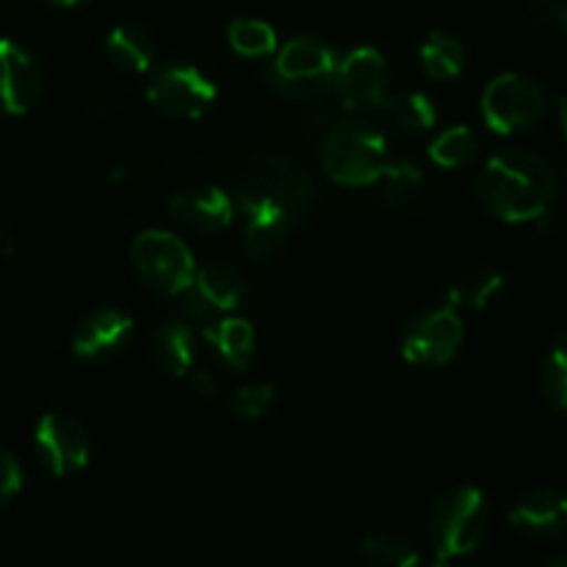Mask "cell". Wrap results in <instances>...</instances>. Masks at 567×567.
I'll return each mask as SVG.
<instances>
[{
  "instance_id": "1",
  "label": "cell",
  "mask_w": 567,
  "mask_h": 567,
  "mask_svg": "<svg viewBox=\"0 0 567 567\" xmlns=\"http://www.w3.org/2000/svg\"><path fill=\"white\" fill-rule=\"evenodd\" d=\"M557 194V175L532 150H504L493 155L476 181L482 208L507 225H526L548 214Z\"/></svg>"
},
{
  "instance_id": "2",
  "label": "cell",
  "mask_w": 567,
  "mask_h": 567,
  "mask_svg": "<svg viewBox=\"0 0 567 567\" xmlns=\"http://www.w3.org/2000/svg\"><path fill=\"white\" fill-rule=\"evenodd\" d=\"M236 197L244 216H269L293 230L310 216L319 188L291 155L260 150L238 164Z\"/></svg>"
},
{
  "instance_id": "3",
  "label": "cell",
  "mask_w": 567,
  "mask_h": 567,
  "mask_svg": "<svg viewBox=\"0 0 567 567\" xmlns=\"http://www.w3.org/2000/svg\"><path fill=\"white\" fill-rule=\"evenodd\" d=\"M487 524H491V507L476 487H454L437 498L426 524L435 546V563L452 565L454 557L474 554L485 540Z\"/></svg>"
},
{
  "instance_id": "4",
  "label": "cell",
  "mask_w": 567,
  "mask_h": 567,
  "mask_svg": "<svg viewBox=\"0 0 567 567\" xmlns=\"http://www.w3.org/2000/svg\"><path fill=\"white\" fill-rule=\"evenodd\" d=\"M385 164V136L365 122H343L330 127L321 142V166L341 186H371Z\"/></svg>"
},
{
  "instance_id": "5",
  "label": "cell",
  "mask_w": 567,
  "mask_h": 567,
  "mask_svg": "<svg viewBox=\"0 0 567 567\" xmlns=\"http://www.w3.org/2000/svg\"><path fill=\"white\" fill-rule=\"evenodd\" d=\"M338 61L336 53L324 42L310 37L291 39L280 53L275 55V64L269 66V83L275 92L288 100H313L324 94L336 83Z\"/></svg>"
},
{
  "instance_id": "6",
  "label": "cell",
  "mask_w": 567,
  "mask_h": 567,
  "mask_svg": "<svg viewBox=\"0 0 567 567\" xmlns=\"http://www.w3.org/2000/svg\"><path fill=\"white\" fill-rule=\"evenodd\" d=\"M546 105L548 97L543 83L520 72L493 78L482 94V116L487 127L502 136L535 127L546 114Z\"/></svg>"
},
{
  "instance_id": "7",
  "label": "cell",
  "mask_w": 567,
  "mask_h": 567,
  "mask_svg": "<svg viewBox=\"0 0 567 567\" xmlns=\"http://www.w3.org/2000/svg\"><path fill=\"white\" fill-rule=\"evenodd\" d=\"M133 264L150 288L172 297H181L197 275L192 249L164 230H147L133 241Z\"/></svg>"
},
{
  "instance_id": "8",
  "label": "cell",
  "mask_w": 567,
  "mask_h": 567,
  "mask_svg": "<svg viewBox=\"0 0 567 567\" xmlns=\"http://www.w3.org/2000/svg\"><path fill=\"white\" fill-rule=\"evenodd\" d=\"M463 343V321L457 310L443 305L415 313L402 330V354L413 365H443Z\"/></svg>"
},
{
  "instance_id": "9",
  "label": "cell",
  "mask_w": 567,
  "mask_h": 567,
  "mask_svg": "<svg viewBox=\"0 0 567 567\" xmlns=\"http://www.w3.org/2000/svg\"><path fill=\"white\" fill-rule=\"evenodd\" d=\"M147 97L161 114L175 120H199L214 105L216 86L197 66L166 64L150 81Z\"/></svg>"
},
{
  "instance_id": "10",
  "label": "cell",
  "mask_w": 567,
  "mask_h": 567,
  "mask_svg": "<svg viewBox=\"0 0 567 567\" xmlns=\"http://www.w3.org/2000/svg\"><path fill=\"white\" fill-rule=\"evenodd\" d=\"M388 64L380 50L358 48L338 64L336 86L343 105L352 111H371L385 103Z\"/></svg>"
},
{
  "instance_id": "11",
  "label": "cell",
  "mask_w": 567,
  "mask_h": 567,
  "mask_svg": "<svg viewBox=\"0 0 567 567\" xmlns=\"http://www.w3.org/2000/svg\"><path fill=\"white\" fill-rule=\"evenodd\" d=\"M37 449L53 476H70L89 463L86 430L70 415H44L37 426Z\"/></svg>"
},
{
  "instance_id": "12",
  "label": "cell",
  "mask_w": 567,
  "mask_h": 567,
  "mask_svg": "<svg viewBox=\"0 0 567 567\" xmlns=\"http://www.w3.org/2000/svg\"><path fill=\"white\" fill-rule=\"evenodd\" d=\"M42 92V72L28 50L0 39V111L25 114Z\"/></svg>"
},
{
  "instance_id": "13",
  "label": "cell",
  "mask_w": 567,
  "mask_h": 567,
  "mask_svg": "<svg viewBox=\"0 0 567 567\" xmlns=\"http://www.w3.org/2000/svg\"><path fill=\"white\" fill-rule=\"evenodd\" d=\"M509 524L520 535L537 537V540H554L567 532V493L557 487H540L518 502L509 509Z\"/></svg>"
},
{
  "instance_id": "14",
  "label": "cell",
  "mask_w": 567,
  "mask_h": 567,
  "mask_svg": "<svg viewBox=\"0 0 567 567\" xmlns=\"http://www.w3.org/2000/svg\"><path fill=\"white\" fill-rule=\"evenodd\" d=\"M131 316L116 308H100L83 316V321L75 330V338H72V349L83 360L111 358V354H116L131 341Z\"/></svg>"
},
{
  "instance_id": "15",
  "label": "cell",
  "mask_w": 567,
  "mask_h": 567,
  "mask_svg": "<svg viewBox=\"0 0 567 567\" xmlns=\"http://www.w3.org/2000/svg\"><path fill=\"white\" fill-rule=\"evenodd\" d=\"M172 216L188 230L219 233L233 221V199L221 188H192L169 203Z\"/></svg>"
},
{
  "instance_id": "16",
  "label": "cell",
  "mask_w": 567,
  "mask_h": 567,
  "mask_svg": "<svg viewBox=\"0 0 567 567\" xmlns=\"http://www.w3.org/2000/svg\"><path fill=\"white\" fill-rule=\"evenodd\" d=\"M194 291L221 316L236 310L247 297V280L238 269L227 264H210L194 275Z\"/></svg>"
},
{
  "instance_id": "17",
  "label": "cell",
  "mask_w": 567,
  "mask_h": 567,
  "mask_svg": "<svg viewBox=\"0 0 567 567\" xmlns=\"http://www.w3.org/2000/svg\"><path fill=\"white\" fill-rule=\"evenodd\" d=\"M205 338L210 341V347L216 349L221 360H225L230 369H249L255 360V330L247 319H236V316H221L214 327L205 330Z\"/></svg>"
},
{
  "instance_id": "18",
  "label": "cell",
  "mask_w": 567,
  "mask_h": 567,
  "mask_svg": "<svg viewBox=\"0 0 567 567\" xmlns=\"http://www.w3.org/2000/svg\"><path fill=\"white\" fill-rule=\"evenodd\" d=\"M369 188L371 197L385 208H404L424 192V172L410 161H396V164H385V169L374 177Z\"/></svg>"
},
{
  "instance_id": "19",
  "label": "cell",
  "mask_w": 567,
  "mask_h": 567,
  "mask_svg": "<svg viewBox=\"0 0 567 567\" xmlns=\"http://www.w3.org/2000/svg\"><path fill=\"white\" fill-rule=\"evenodd\" d=\"M105 53L111 55L120 70L142 75L155 61V42L138 25H116L105 39Z\"/></svg>"
},
{
  "instance_id": "20",
  "label": "cell",
  "mask_w": 567,
  "mask_h": 567,
  "mask_svg": "<svg viewBox=\"0 0 567 567\" xmlns=\"http://www.w3.org/2000/svg\"><path fill=\"white\" fill-rule=\"evenodd\" d=\"M155 358L169 374H188L197 360V338L183 321H164L155 332Z\"/></svg>"
},
{
  "instance_id": "21",
  "label": "cell",
  "mask_w": 567,
  "mask_h": 567,
  "mask_svg": "<svg viewBox=\"0 0 567 567\" xmlns=\"http://www.w3.org/2000/svg\"><path fill=\"white\" fill-rule=\"evenodd\" d=\"M504 277L498 269H491V266H474V269L463 271L457 277V282H452L449 288V308H471L480 310L487 308L493 299L502 293Z\"/></svg>"
},
{
  "instance_id": "22",
  "label": "cell",
  "mask_w": 567,
  "mask_h": 567,
  "mask_svg": "<svg viewBox=\"0 0 567 567\" xmlns=\"http://www.w3.org/2000/svg\"><path fill=\"white\" fill-rule=\"evenodd\" d=\"M360 559L369 567H419L421 554L413 540L396 532H377L360 543Z\"/></svg>"
},
{
  "instance_id": "23",
  "label": "cell",
  "mask_w": 567,
  "mask_h": 567,
  "mask_svg": "<svg viewBox=\"0 0 567 567\" xmlns=\"http://www.w3.org/2000/svg\"><path fill=\"white\" fill-rule=\"evenodd\" d=\"M421 64L435 81H452L465 66V48L443 31H432L421 44Z\"/></svg>"
},
{
  "instance_id": "24",
  "label": "cell",
  "mask_w": 567,
  "mask_h": 567,
  "mask_svg": "<svg viewBox=\"0 0 567 567\" xmlns=\"http://www.w3.org/2000/svg\"><path fill=\"white\" fill-rule=\"evenodd\" d=\"M380 109H385L388 120L402 131H430L437 122V105L424 92L399 94V97L385 100Z\"/></svg>"
},
{
  "instance_id": "25",
  "label": "cell",
  "mask_w": 567,
  "mask_h": 567,
  "mask_svg": "<svg viewBox=\"0 0 567 567\" xmlns=\"http://www.w3.org/2000/svg\"><path fill=\"white\" fill-rule=\"evenodd\" d=\"M288 233H291V227L269 219V216H247V221H244V247H247L249 258L271 260L282 252Z\"/></svg>"
},
{
  "instance_id": "26",
  "label": "cell",
  "mask_w": 567,
  "mask_h": 567,
  "mask_svg": "<svg viewBox=\"0 0 567 567\" xmlns=\"http://www.w3.org/2000/svg\"><path fill=\"white\" fill-rule=\"evenodd\" d=\"M480 153V138L471 127L454 125L449 131H443L441 136L432 142L430 155L437 166L443 169H460V166H468L471 161Z\"/></svg>"
},
{
  "instance_id": "27",
  "label": "cell",
  "mask_w": 567,
  "mask_h": 567,
  "mask_svg": "<svg viewBox=\"0 0 567 567\" xmlns=\"http://www.w3.org/2000/svg\"><path fill=\"white\" fill-rule=\"evenodd\" d=\"M230 48L247 59H264L277 50V33L264 20H236L227 31Z\"/></svg>"
},
{
  "instance_id": "28",
  "label": "cell",
  "mask_w": 567,
  "mask_h": 567,
  "mask_svg": "<svg viewBox=\"0 0 567 567\" xmlns=\"http://www.w3.org/2000/svg\"><path fill=\"white\" fill-rule=\"evenodd\" d=\"M540 391L557 413H567V338L548 352L540 371Z\"/></svg>"
},
{
  "instance_id": "29",
  "label": "cell",
  "mask_w": 567,
  "mask_h": 567,
  "mask_svg": "<svg viewBox=\"0 0 567 567\" xmlns=\"http://www.w3.org/2000/svg\"><path fill=\"white\" fill-rule=\"evenodd\" d=\"M230 408H233V413L244 421L264 419V415L275 408V388L264 385V382H258V385L238 388L230 399Z\"/></svg>"
},
{
  "instance_id": "30",
  "label": "cell",
  "mask_w": 567,
  "mask_h": 567,
  "mask_svg": "<svg viewBox=\"0 0 567 567\" xmlns=\"http://www.w3.org/2000/svg\"><path fill=\"white\" fill-rule=\"evenodd\" d=\"M529 9L540 25L567 33V0H529Z\"/></svg>"
},
{
  "instance_id": "31",
  "label": "cell",
  "mask_w": 567,
  "mask_h": 567,
  "mask_svg": "<svg viewBox=\"0 0 567 567\" xmlns=\"http://www.w3.org/2000/svg\"><path fill=\"white\" fill-rule=\"evenodd\" d=\"M22 487V471L17 465V460L11 454L0 452V507L9 504L11 498L20 493Z\"/></svg>"
},
{
  "instance_id": "32",
  "label": "cell",
  "mask_w": 567,
  "mask_h": 567,
  "mask_svg": "<svg viewBox=\"0 0 567 567\" xmlns=\"http://www.w3.org/2000/svg\"><path fill=\"white\" fill-rule=\"evenodd\" d=\"M192 385H194V391H197L203 399L219 396V380H216L210 371H194Z\"/></svg>"
},
{
  "instance_id": "33",
  "label": "cell",
  "mask_w": 567,
  "mask_h": 567,
  "mask_svg": "<svg viewBox=\"0 0 567 567\" xmlns=\"http://www.w3.org/2000/svg\"><path fill=\"white\" fill-rule=\"evenodd\" d=\"M557 125H559V133H563V138L567 144V97L557 100Z\"/></svg>"
},
{
  "instance_id": "34",
  "label": "cell",
  "mask_w": 567,
  "mask_h": 567,
  "mask_svg": "<svg viewBox=\"0 0 567 567\" xmlns=\"http://www.w3.org/2000/svg\"><path fill=\"white\" fill-rule=\"evenodd\" d=\"M540 567H567V554H563V557H551L548 563H543Z\"/></svg>"
},
{
  "instance_id": "35",
  "label": "cell",
  "mask_w": 567,
  "mask_h": 567,
  "mask_svg": "<svg viewBox=\"0 0 567 567\" xmlns=\"http://www.w3.org/2000/svg\"><path fill=\"white\" fill-rule=\"evenodd\" d=\"M50 3H55V6H78V3H83V0H50Z\"/></svg>"
}]
</instances>
